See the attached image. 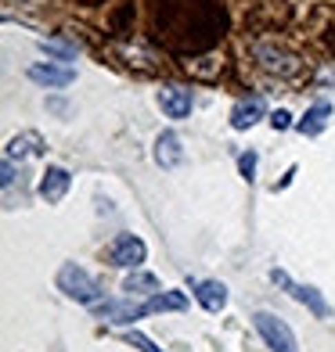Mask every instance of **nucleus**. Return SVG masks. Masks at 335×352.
<instances>
[{
	"mask_svg": "<svg viewBox=\"0 0 335 352\" xmlns=\"http://www.w3.org/2000/svg\"><path fill=\"white\" fill-rule=\"evenodd\" d=\"M69 187H72V176H69V169H61V166H47V173L40 176V198L47 205H58L61 198L69 195Z\"/></svg>",
	"mask_w": 335,
	"mask_h": 352,
	"instance_id": "8",
	"label": "nucleus"
},
{
	"mask_svg": "<svg viewBox=\"0 0 335 352\" xmlns=\"http://www.w3.org/2000/svg\"><path fill=\"white\" fill-rule=\"evenodd\" d=\"M152 309H148V302H123V298H108V302H101L98 306V316L101 320H108V324H134V320H141V316H148Z\"/></svg>",
	"mask_w": 335,
	"mask_h": 352,
	"instance_id": "6",
	"label": "nucleus"
},
{
	"mask_svg": "<svg viewBox=\"0 0 335 352\" xmlns=\"http://www.w3.org/2000/svg\"><path fill=\"white\" fill-rule=\"evenodd\" d=\"M270 126H274V130H289V126H292V116H289L285 108H278L274 116H270Z\"/></svg>",
	"mask_w": 335,
	"mask_h": 352,
	"instance_id": "20",
	"label": "nucleus"
},
{
	"mask_svg": "<svg viewBox=\"0 0 335 352\" xmlns=\"http://www.w3.org/2000/svg\"><path fill=\"white\" fill-rule=\"evenodd\" d=\"M270 280H274V284H281V287H289V295H292L296 302H303V306H307V309H310L317 320H328V316H332L328 302H325V295L317 292V287H310V284H292L285 270H270Z\"/></svg>",
	"mask_w": 335,
	"mask_h": 352,
	"instance_id": "4",
	"label": "nucleus"
},
{
	"mask_svg": "<svg viewBox=\"0 0 335 352\" xmlns=\"http://www.w3.org/2000/svg\"><path fill=\"white\" fill-rule=\"evenodd\" d=\"M29 79L33 83H40V87H69L72 79H76V69H69V65H51V61H37V65H29Z\"/></svg>",
	"mask_w": 335,
	"mask_h": 352,
	"instance_id": "9",
	"label": "nucleus"
},
{
	"mask_svg": "<svg viewBox=\"0 0 335 352\" xmlns=\"http://www.w3.org/2000/svg\"><path fill=\"white\" fill-rule=\"evenodd\" d=\"M123 292H130V295H159V280L152 274H130L123 284Z\"/></svg>",
	"mask_w": 335,
	"mask_h": 352,
	"instance_id": "15",
	"label": "nucleus"
},
{
	"mask_svg": "<svg viewBox=\"0 0 335 352\" xmlns=\"http://www.w3.org/2000/svg\"><path fill=\"white\" fill-rule=\"evenodd\" d=\"M184 306H187V298L177 295V292H159V295L148 298V309L152 313H159V309H184Z\"/></svg>",
	"mask_w": 335,
	"mask_h": 352,
	"instance_id": "16",
	"label": "nucleus"
},
{
	"mask_svg": "<svg viewBox=\"0 0 335 352\" xmlns=\"http://www.w3.org/2000/svg\"><path fill=\"white\" fill-rule=\"evenodd\" d=\"M252 324H256V331L263 334V342L270 345V352H299V345H296V334H292V327L285 324L281 316H274V313L260 309L256 316H252Z\"/></svg>",
	"mask_w": 335,
	"mask_h": 352,
	"instance_id": "2",
	"label": "nucleus"
},
{
	"mask_svg": "<svg viewBox=\"0 0 335 352\" xmlns=\"http://www.w3.org/2000/svg\"><path fill=\"white\" fill-rule=\"evenodd\" d=\"M58 292H65L69 298H76V302H83V306H90V302H98V298H101V284L94 280L83 266L65 263V266L58 270Z\"/></svg>",
	"mask_w": 335,
	"mask_h": 352,
	"instance_id": "1",
	"label": "nucleus"
},
{
	"mask_svg": "<svg viewBox=\"0 0 335 352\" xmlns=\"http://www.w3.org/2000/svg\"><path fill=\"white\" fill-rule=\"evenodd\" d=\"M195 298H199V306L205 313H220L223 306H227V287H223L220 280H199L195 284Z\"/></svg>",
	"mask_w": 335,
	"mask_h": 352,
	"instance_id": "13",
	"label": "nucleus"
},
{
	"mask_svg": "<svg viewBox=\"0 0 335 352\" xmlns=\"http://www.w3.org/2000/svg\"><path fill=\"white\" fill-rule=\"evenodd\" d=\"M328 116H332V104H328V101H317V104L307 108V116L296 122V130H299L303 137H317V133L328 126Z\"/></svg>",
	"mask_w": 335,
	"mask_h": 352,
	"instance_id": "14",
	"label": "nucleus"
},
{
	"mask_svg": "<svg viewBox=\"0 0 335 352\" xmlns=\"http://www.w3.org/2000/svg\"><path fill=\"white\" fill-rule=\"evenodd\" d=\"M126 342H130L134 349H141V352H163V349H159L152 338H145L141 331H126Z\"/></svg>",
	"mask_w": 335,
	"mask_h": 352,
	"instance_id": "19",
	"label": "nucleus"
},
{
	"mask_svg": "<svg viewBox=\"0 0 335 352\" xmlns=\"http://www.w3.org/2000/svg\"><path fill=\"white\" fill-rule=\"evenodd\" d=\"M159 108H163L170 119H187L191 108H195V94L187 87H163L159 90Z\"/></svg>",
	"mask_w": 335,
	"mask_h": 352,
	"instance_id": "7",
	"label": "nucleus"
},
{
	"mask_svg": "<svg viewBox=\"0 0 335 352\" xmlns=\"http://www.w3.org/2000/svg\"><path fill=\"white\" fill-rule=\"evenodd\" d=\"M256 61L267 69V72H274L281 79H289L299 72V58L289 54L285 47H274V43H256Z\"/></svg>",
	"mask_w": 335,
	"mask_h": 352,
	"instance_id": "5",
	"label": "nucleus"
},
{
	"mask_svg": "<svg viewBox=\"0 0 335 352\" xmlns=\"http://www.w3.org/2000/svg\"><path fill=\"white\" fill-rule=\"evenodd\" d=\"M155 162L163 166V169H173V166H181L184 162V148H181V137L177 133H159L155 137Z\"/></svg>",
	"mask_w": 335,
	"mask_h": 352,
	"instance_id": "12",
	"label": "nucleus"
},
{
	"mask_svg": "<svg viewBox=\"0 0 335 352\" xmlns=\"http://www.w3.org/2000/svg\"><path fill=\"white\" fill-rule=\"evenodd\" d=\"M238 169H242V176L249 184L256 180V151H242V155H238Z\"/></svg>",
	"mask_w": 335,
	"mask_h": 352,
	"instance_id": "18",
	"label": "nucleus"
},
{
	"mask_svg": "<svg viewBox=\"0 0 335 352\" xmlns=\"http://www.w3.org/2000/svg\"><path fill=\"white\" fill-rule=\"evenodd\" d=\"M321 79H325V83H335V69H325V72H321Z\"/></svg>",
	"mask_w": 335,
	"mask_h": 352,
	"instance_id": "21",
	"label": "nucleus"
},
{
	"mask_svg": "<svg viewBox=\"0 0 335 352\" xmlns=\"http://www.w3.org/2000/svg\"><path fill=\"white\" fill-rule=\"evenodd\" d=\"M263 116H267L263 98H245V101H238L231 108V126H234V130H252Z\"/></svg>",
	"mask_w": 335,
	"mask_h": 352,
	"instance_id": "11",
	"label": "nucleus"
},
{
	"mask_svg": "<svg viewBox=\"0 0 335 352\" xmlns=\"http://www.w3.org/2000/svg\"><path fill=\"white\" fill-rule=\"evenodd\" d=\"M40 47L47 54H54V58H61V61H69V58H76V47L72 43H65V40H40Z\"/></svg>",
	"mask_w": 335,
	"mask_h": 352,
	"instance_id": "17",
	"label": "nucleus"
},
{
	"mask_svg": "<svg viewBox=\"0 0 335 352\" xmlns=\"http://www.w3.org/2000/svg\"><path fill=\"white\" fill-rule=\"evenodd\" d=\"M105 259L119 270H137L148 259V245L141 241L137 234H119V237H112V245L105 248Z\"/></svg>",
	"mask_w": 335,
	"mask_h": 352,
	"instance_id": "3",
	"label": "nucleus"
},
{
	"mask_svg": "<svg viewBox=\"0 0 335 352\" xmlns=\"http://www.w3.org/2000/svg\"><path fill=\"white\" fill-rule=\"evenodd\" d=\"M43 148H47L43 137H40L37 130H26V133H19V137H11V140H8L4 158H11V162H14V158H19V162H22V158H40Z\"/></svg>",
	"mask_w": 335,
	"mask_h": 352,
	"instance_id": "10",
	"label": "nucleus"
}]
</instances>
